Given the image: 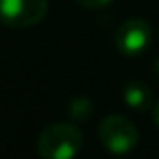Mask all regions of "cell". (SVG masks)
Returning a JSON list of instances; mask_svg holds the SVG:
<instances>
[{"label": "cell", "mask_w": 159, "mask_h": 159, "mask_svg": "<svg viewBox=\"0 0 159 159\" xmlns=\"http://www.w3.org/2000/svg\"><path fill=\"white\" fill-rule=\"evenodd\" d=\"M122 100L129 109L139 113H146L154 106V96L150 87L139 80H129L122 87Z\"/></svg>", "instance_id": "5b68a950"}, {"label": "cell", "mask_w": 159, "mask_h": 159, "mask_svg": "<svg viewBox=\"0 0 159 159\" xmlns=\"http://www.w3.org/2000/svg\"><path fill=\"white\" fill-rule=\"evenodd\" d=\"M152 43V28L148 20L133 17L120 24L115 32V46L124 56H141Z\"/></svg>", "instance_id": "277c9868"}, {"label": "cell", "mask_w": 159, "mask_h": 159, "mask_svg": "<svg viewBox=\"0 0 159 159\" xmlns=\"http://www.w3.org/2000/svg\"><path fill=\"white\" fill-rule=\"evenodd\" d=\"M154 120H156V124H157V128H159V100L154 104Z\"/></svg>", "instance_id": "ba28073f"}, {"label": "cell", "mask_w": 159, "mask_h": 159, "mask_svg": "<svg viewBox=\"0 0 159 159\" xmlns=\"http://www.w3.org/2000/svg\"><path fill=\"white\" fill-rule=\"evenodd\" d=\"M69 115L74 122H83L89 120L93 115V104L85 96H78L69 104Z\"/></svg>", "instance_id": "8992f818"}, {"label": "cell", "mask_w": 159, "mask_h": 159, "mask_svg": "<svg viewBox=\"0 0 159 159\" xmlns=\"http://www.w3.org/2000/svg\"><path fill=\"white\" fill-rule=\"evenodd\" d=\"M81 146L83 133L72 122H54L37 139V152L43 159H74Z\"/></svg>", "instance_id": "6da1fadb"}, {"label": "cell", "mask_w": 159, "mask_h": 159, "mask_svg": "<svg viewBox=\"0 0 159 159\" xmlns=\"http://www.w3.org/2000/svg\"><path fill=\"white\" fill-rule=\"evenodd\" d=\"M98 139L109 154L126 156L139 144V129L124 115H109L98 124Z\"/></svg>", "instance_id": "7a4b0ae2"}, {"label": "cell", "mask_w": 159, "mask_h": 159, "mask_svg": "<svg viewBox=\"0 0 159 159\" xmlns=\"http://www.w3.org/2000/svg\"><path fill=\"white\" fill-rule=\"evenodd\" d=\"M48 11V0H0V24L24 30L39 24Z\"/></svg>", "instance_id": "3957f363"}, {"label": "cell", "mask_w": 159, "mask_h": 159, "mask_svg": "<svg viewBox=\"0 0 159 159\" xmlns=\"http://www.w3.org/2000/svg\"><path fill=\"white\" fill-rule=\"evenodd\" d=\"M81 7H85V9H104V7H107L113 0H76Z\"/></svg>", "instance_id": "52a82bcc"}, {"label": "cell", "mask_w": 159, "mask_h": 159, "mask_svg": "<svg viewBox=\"0 0 159 159\" xmlns=\"http://www.w3.org/2000/svg\"><path fill=\"white\" fill-rule=\"evenodd\" d=\"M154 70H156V74L159 76V57L156 59V65H154Z\"/></svg>", "instance_id": "9c48e42d"}]
</instances>
